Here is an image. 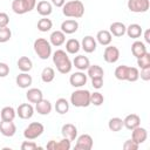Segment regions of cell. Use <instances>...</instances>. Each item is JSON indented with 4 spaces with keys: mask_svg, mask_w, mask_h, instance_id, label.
<instances>
[{
    "mask_svg": "<svg viewBox=\"0 0 150 150\" xmlns=\"http://www.w3.org/2000/svg\"><path fill=\"white\" fill-rule=\"evenodd\" d=\"M53 63L61 74H68L73 68V62L70 61L67 52L62 49H57L53 53Z\"/></svg>",
    "mask_w": 150,
    "mask_h": 150,
    "instance_id": "6da1fadb",
    "label": "cell"
},
{
    "mask_svg": "<svg viewBox=\"0 0 150 150\" xmlns=\"http://www.w3.org/2000/svg\"><path fill=\"white\" fill-rule=\"evenodd\" d=\"M62 13L67 18L80 19L84 14V5L80 0H70L62 6Z\"/></svg>",
    "mask_w": 150,
    "mask_h": 150,
    "instance_id": "7a4b0ae2",
    "label": "cell"
},
{
    "mask_svg": "<svg viewBox=\"0 0 150 150\" xmlns=\"http://www.w3.org/2000/svg\"><path fill=\"white\" fill-rule=\"evenodd\" d=\"M70 103L76 108H86L90 105V91L87 89H77L70 95Z\"/></svg>",
    "mask_w": 150,
    "mask_h": 150,
    "instance_id": "3957f363",
    "label": "cell"
},
{
    "mask_svg": "<svg viewBox=\"0 0 150 150\" xmlns=\"http://www.w3.org/2000/svg\"><path fill=\"white\" fill-rule=\"evenodd\" d=\"M34 52L41 60H47L52 55V45L43 38H38L34 41Z\"/></svg>",
    "mask_w": 150,
    "mask_h": 150,
    "instance_id": "277c9868",
    "label": "cell"
},
{
    "mask_svg": "<svg viewBox=\"0 0 150 150\" xmlns=\"http://www.w3.org/2000/svg\"><path fill=\"white\" fill-rule=\"evenodd\" d=\"M36 6V0H13L12 9L15 14H26L33 11Z\"/></svg>",
    "mask_w": 150,
    "mask_h": 150,
    "instance_id": "5b68a950",
    "label": "cell"
},
{
    "mask_svg": "<svg viewBox=\"0 0 150 150\" xmlns=\"http://www.w3.org/2000/svg\"><path fill=\"white\" fill-rule=\"evenodd\" d=\"M45 131V127L42 123L40 122H32L29 123L25 130H23V137L26 139H36L38 137H40Z\"/></svg>",
    "mask_w": 150,
    "mask_h": 150,
    "instance_id": "8992f818",
    "label": "cell"
},
{
    "mask_svg": "<svg viewBox=\"0 0 150 150\" xmlns=\"http://www.w3.org/2000/svg\"><path fill=\"white\" fill-rule=\"evenodd\" d=\"M128 9L132 13H145L150 7L149 0H128Z\"/></svg>",
    "mask_w": 150,
    "mask_h": 150,
    "instance_id": "52a82bcc",
    "label": "cell"
},
{
    "mask_svg": "<svg viewBox=\"0 0 150 150\" xmlns=\"http://www.w3.org/2000/svg\"><path fill=\"white\" fill-rule=\"evenodd\" d=\"M93 144H94L93 137L88 134H83L76 138L75 149L76 150H90L93 148Z\"/></svg>",
    "mask_w": 150,
    "mask_h": 150,
    "instance_id": "ba28073f",
    "label": "cell"
},
{
    "mask_svg": "<svg viewBox=\"0 0 150 150\" xmlns=\"http://www.w3.org/2000/svg\"><path fill=\"white\" fill-rule=\"evenodd\" d=\"M103 59L108 63H115L120 59V50L115 46H107L103 52Z\"/></svg>",
    "mask_w": 150,
    "mask_h": 150,
    "instance_id": "9c48e42d",
    "label": "cell"
},
{
    "mask_svg": "<svg viewBox=\"0 0 150 150\" xmlns=\"http://www.w3.org/2000/svg\"><path fill=\"white\" fill-rule=\"evenodd\" d=\"M87 79H88L87 74H84L83 71L79 70V71H75V73H73L70 75L69 83L75 88H81L87 83Z\"/></svg>",
    "mask_w": 150,
    "mask_h": 150,
    "instance_id": "30bf717a",
    "label": "cell"
},
{
    "mask_svg": "<svg viewBox=\"0 0 150 150\" xmlns=\"http://www.w3.org/2000/svg\"><path fill=\"white\" fill-rule=\"evenodd\" d=\"M70 141L68 139V138H62V139H60V141H54V139H52V141H49L48 143H47V145H46V148L48 149V150H69L70 149Z\"/></svg>",
    "mask_w": 150,
    "mask_h": 150,
    "instance_id": "8fae6325",
    "label": "cell"
},
{
    "mask_svg": "<svg viewBox=\"0 0 150 150\" xmlns=\"http://www.w3.org/2000/svg\"><path fill=\"white\" fill-rule=\"evenodd\" d=\"M16 115L21 120H29L34 115V108L30 103H22L16 108Z\"/></svg>",
    "mask_w": 150,
    "mask_h": 150,
    "instance_id": "7c38bea8",
    "label": "cell"
},
{
    "mask_svg": "<svg viewBox=\"0 0 150 150\" xmlns=\"http://www.w3.org/2000/svg\"><path fill=\"white\" fill-rule=\"evenodd\" d=\"M0 132L5 137H12L16 132V125L13 121H0Z\"/></svg>",
    "mask_w": 150,
    "mask_h": 150,
    "instance_id": "4fadbf2b",
    "label": "cell"
},
{
    "mask_svg": "<svg viewBox=\"0 0 150 150\" xmlns=\"http://www.w3.org/2000/svg\"><path fill=\"white\" fill-rule=\"evenodd\" d=\"M61 134L64 138H68L70 142L75 141L77 137V128L71 123H66L61 128Z\"/></svg>",
    "mask_w": 150,
    "mask_h": 150,
    "instance_id": "5bb4252c",
    "label": "cell"
},
{
    "mask_svg": "<svg viewBox=\"0 0 150 150\" xmlns=\"http://www.w3.org/2000/svg\"><path fill=\"white\" fill-rule=\"evenodd\" d=\"M131 131H132L131 132V138L136 143L142 144V143H144L146 141V138H148V131H146L145 128H142L141 125H138L135 129H132Z\"/></svg>",
    "mask_w": 150,
    "mask_h": 150,
    "instance_id": "9a60e30c",
    "label": "cell"
},
{
    "mask_svg": "<svg viewBox=\"0 0 150 150\" xmlns=\"http://www.w3.org/2000/svg\"><path fill=\"white\" fill-rule=\"evenodd\" d=\"M96 46H97V42H96V39L91 35H87L82 39L81 41V48L86 52V53H93L96 50Z\"/></svg>",
    "mask_w": 150,
    "mask_h": 150,
    "instance_id": "2e32d148",
    "label": "cell"
},
{
    "mask_svg": "<svg viewBox=\"0 0 150 150\" xmlns=\"http://www.w3.org/2000/svg\"><path fill=\"white\" fill-rule=\"evenodd\" d=\"M138 125H141V117L137 114H129L123 120V127L128 130H132Z\"/></svg>",
    "mask_w": 150,
    "mask_h": 150,
    "instance_id": "e0dca14e",
    "label": "cell"
},
{
    "mask_svg": "<svg viewBox=\"0 0 150 150\" xmlns=\"http://www.w3.org/2000/svg\"><path fill=\"white\" fill-rule=\"evenodd\" d=\"M15 82H16V86H18L19 88L26 89V88L30 87V84L33 83V77H32L28 73H23V71H21V73L16 76Z\"/></svg>",
    "mask_w": 150,
    "mask_h": 150,
    "instance_id": "ac0fdd59",
    "label": "cell"
},
{
    "mask_svg": "<svg viewBox=\"0 0 150 150\" xmlns=\"http://www.w3.org/2000/svg\"><path fill=\"white\" fill-rule=\"evenodd\" d=\"M79 29V22L75 19H67L61 23V30L64 34H73Z\"/></svg>",
    "mask_w": 150,
    "mask_h": 150,
    "instance_id": "d6986e66",
    "label": "cell"
},
{
    "mask_svg": "<svg viewBox=\"0 0 150 150\" xmlns=\"http://www.w3.org/2000/svg\"><path fill=\"white\" fill-rule=\"evenodd\" d=\"M49 42L54 47H60L66 42V34L60 30H54L49 36Z\"/></svg>",
    "mask_w": 150,
    "mask_h": 150,
    "instance_id": "ffe728a7",
    "label": "cell"
},
{
    "mask_svg": "<svg viewBox=\"0 0 150 150\" xmlns=\"http://www.w3.org/2000/svg\"><path fill=\"white\" fill-rule=\"evenodd\" d=\"M38 13L41 15V16H48L52 14L53 12V5L49 2V1H46V0H41L36 4L35 6Z\"/></svg>",
    "mask_w": 150,
    "mask_h": 150,
    "instance_id": "44dd1931",
    "label": "cell"
},
{
    "mask_svg": "<svg viewBox=\"0 0 150 150\" xmlns=\"http://www.w3.org/2000/svg\"><path fill=\"white\" fill-rule=\"evenodd\" d=\"M52 109H53V105H52L50 101H48V100L42 98L38 103H35V110L40 115H48V114H50Z\"/></svg>",
    "mask_w": 150,
    "mask_h": 150,
    "instance_id": "7402d4cb",
    "label": "cell"
},
{
    "mask_svg": "<svg viewBox=\"0 0 150 150\" xmlns=\"http://www.w3.org/2000/svg\"><path fill=\"white\" fill-rule=\"evenodd\" d=\"M125 29H127V26L123 23V22H120V21H116V22H112L109 27V32L111 35L116 36V38H121L125 34Z\"/></svg>",
    "mask_w": 150,
    "mask_h": 150,
    "instance_id": "603a6c76",
    "label": "cell"
},
{
    "mask_svg": "<svg viewBox=\"0 0 150 150\" xmlns=\"http://www.w3.org/2000/svg\"><path fill=\"white\" fill-rule=\"evenodd\" d=\"M73 64L75 66L76 69H79V70H81V71H84V70H87L88 67L90 66V61H89V59H88L87 56H84V55H77V56H75L74 60H73Z\"/></svg>",
    "mask_w": 150,
    "mask_h": 150,
    "instance_id": "cb8c5ba5",
    "label": "cell"
},
{
    "mask_svg": "<svg viewBox=\"0 0 150 150\" xmlns=\"http://www.w3.org/2000/svg\"><path fill=\"white\" fill-rule=\"evenodd\" d=\"M26 98L29 103H38L40 100L43 98V94L39 88H29L26 93Z\"/></svg>",
    "mask_w": 150,
    "mask_h": 150,
    "instance_id": "d4e9b609",
    "label": "cell"
},
{
    "mask_svg": "<svg viewBox=\"0 0 150 150\" xmlns=\"http://www.w3.org/2000/svg\"><path fill=\"white\" fill-rule=\"evenodd\" d=\"M96 41L102 45V46H109L111 43V40H112V35L110 34L109 30L107 29H102V30H98L97 34H96Z\"/></svg>",
    "mask_w": 150,
    "mask_h": 150,
    "instance_id": "484cf974",
    "label": "cell"
},
{
    "mask_svg": "<svg viewBox=\"0 0 150 150\" xmlns=\"http://www.w3.org/2000/svg\"><path fill=\"white\" fill-rule=\"evenodd\" d=\"M125 34L131 39H138L143 34V29L138 23H131L127 27Z\"/></svg>",
    "mask_w": 150,
    "mask_h": 150,
    "instance_id": "4316f807",
    "label": "cell"
},
{
    "mask_svg": "<svg viewBox=\"0 0 150 150\" xmlns=\"http://www.w3.org/2000/svg\"><path fill=\"white\" fill-rule=\"evenodd\" d=\"M16 64H18L19 70H21L23 73H28L33 68V62H32V60L28 56H21V57H19Z\"/></svg>",
    "mask_w": 150,
    "mask_h": 150,
    "instance_id": "83f0119b",
    "label": "cell"
},
{
    "mask_svg": "<svg viewBox=\"0 0 150 150\" xmlns=\"http://www.w3.org/2000/svg\"><path fill=\"white\" fill-rule=\"evenodd\" d=\"M148 50H146V46H145V43L144 42H142V41H135L132 45H131V53H132V55L137 59V57H139V56H142L144 53H146Z\"/></svg>",
    "mask_w": 150,
    "mask_h": 150,
    "instance_id": "f1b7e54d",
    "label": "cell"
},
{
    "mask_svg": "<svg viewBox=\"0 0 150 150\" xmlns=\"http://www.w3.org/2000/svg\"><path fill=\"white\" fill-rule=\"evenodd\" d=\"M16 116V110L13 108V107H4L0 111V117L2 121H14Z\"/></svg>",
    "mask_w": 150,
    "mask_h": 150,
    "instance_id": "f546056e",
    "label": "cell"
},
{
    "mask_svg": "<svg viewBox=\"0 0 150 150\" xmlns=\"http://www.w3.org/2000/svg\"><path fill=\"white\" fill-rule=\"evenodd\" d=\"M54 108H55L56 112H59L60 115H64V114L68 112V110H69V102H68L66 98L60 97V98L56 100Z\"/></svg>",
    "mask_w": 150,
    "mask_h": 150,
    "instance_id": "4dcf8cb0",
    "label": "cell"
},
{
    "mask_svg": "<svg viewBox=\"0 0 150 150\" xmlns=\"http://www.w3.org/2000/svg\"><path fill=\"white\" fill-rule=\"evenodd\" d=\"M104 75V71H103V68L98 64H90L87 69V76H89L90 79H94V77H103Z\"/></svg>",
    "mask_w": 150,
    "mask_h": 150,
    "instance_id": "1f68e13d",
    "label": "cell"
},
{
    "mask_svg": "<svg viewBox=\"0 0 150 150\" xmlns=\"http://www.w3.org/2000/svg\"><path fill=\"white\" fill-rule=\"evenodd\" d=\"M80 48H81V43L76 39H69L66 42V52L69 53V54H76V53H79Z\"/></svg>",
    "mask_w": 150,
    "mask_h": 150,
    "instance_id": "d6a6232c",
    "label": "cell"
},
{
    "mask_svg": "<svg viewBox=\"0 0 150 150\" xmlns=\"http://www.w3.org/2000/svg\"><path fill=\"white\" fill-rule=\"evenodd\" d=\"M55 79V70L52 67H45L41 71V80L45 83H50Z\"/></svg>",
    "mask_w": 150,
    "mask_h": 150,
    "instance_id": "836d02e7",
    "label": "cell"
},
{
    "mask_svg": "<svg viewBox=\"0 0 150 150\" xmlns=\"http://www.w3.org/2000/svg\"><path fill=\"white\" fill-rule=\"evenodd\" d=\"M53 27V21L50 19H47V16H42L39 21H38V29L42 33L45 32H49Z\"/></svg>",
    "mask_w": 150,
    "mask_h": 150,
    "instance_id": "e575fe53",
    "label": "cell"
},
{
    "mask_svg": "<svg viewBox=\"0 0 150 150\" xmlns=\"http://www.w3.org/2000/svg\"><path fill=\"white\" fill-rule=\"evenodd\" d=\"M108 128L111 131H114V132L122 130V128H123V120L120 118V117H112V118H110L109 122H108Z\"/></svg>",
    "mask_w": 150,
    "mask_h": 150,
    "instance_id": "d590c367",
    "label": "cell"
},
{
    "mask_svg": "<svg viewBox=\"0 0 150 150\" xmlns=\"http://www.w3.org/2000/svg\"><path fill=\"white\" fill-rule=\"evenodd\" d=\"M128 70H129V66H125V64L118 66L115 69V77L117 80H120V81H127Z\"/></svg>",
    "mask_w": 150,
    "mask_h": 150,
    "instance_id": "8d00e7d4",
    "label": "cell"
},
{
    "mask_svg": "<svg viewBox=\"0 0 150 150\" xmlns=\"http://www.w3.org/2000/svg\"><path fill=\"white\" fill-rule=\"evenodd\" d=\"M104 102V96L100 93V91H95V93H90V104L100 107L102 103Z\"/></svg>",
    "mask_w": 150,
    "mask_h": 150,
    "instance_id": "74e56055",
    "label": "cell"
},
{
    "mask_svg": "<svg viewBox=\"0 0 150 150\" xmlns=\"http://www.w3.org/2000/svg\"><path fill=\"white\" fill-rule=\"evenodd\" d=\"M137 66L142 69V68H146L150 67V53L146 52L144 53L142 56L137 57Z\"/></svg>",
    "mask_w": 150,
    "mask_h": 150,
    "instance_id": "f35d334b",
    "label": "cell"
},
{
    "mask_svg": "<svg viewBox=\"0 0 150 150\" xmlns=\"http://www.w3.org/2000/svg\"><path fill=\"white\" fill-rule=\"evenodd\" d=\"M12 38V30L7 27H0V43H5L9 41Z\"/></svg>",
    "mask_w": 150,
    "mask_h": 150,
    "instance_id": "ab89813d",
    "label": "cell"
},
{
    "mask_svg": "<svg viewBox=\"0 0 150 150\" xmlns=\"http://www.w3.org/2000/svg\"><path fill=\"white\" fill-rule=\"evenodd\" d=\"M138 79H139V70H138V68H136V67H129L127 81H129V82H136Z\"/></svg>",
    "mask_w": 150,
    "mask_h": 150,
    "instance_id": "60d3db41",
    "label": "cell"
},
{
    "mask_svg": "<svg viewBox=\"0 0 150 150\" xmlns=\"http://www.w3.org/2000/svg\"><path fill=\"white\" fill-rule=\"evenodd\" d=\"M35 149H42V146H39L34 141L28 139L23 141L21 144V150H35Z\"/></svg>",
    "mask_w": 150,
    "mask_h": 150,
    "instance_id": "b9f144b4",
    "label": "cell"
},
{
    "mask_svg": "<svg viewBox=\"0 0 150 150\" xmlns=\"http://www.w3.org/2000/svg\"><path fill=\"white\" fill-rule=\"evenodd\" d=\"M138 148H139V144L136 143L132 138L127 139V141L124 142V144H123V149H124V150H137Z\"/></svg>",
    "mask_w": 150,
    "mask_h": 150,
    "instance_id": "7bdbcfd3",
    "label": "cell"
},
{
    "mask_svg": "<svg viewBox=\"0 0 150 150\" xmlns=\"http://www.w3.org/2000/svg\"><path fill=\"white\" fill-rule=\"evenodd\" d=\"M9 23V16L5 12H0V27H7Z\"/></svg>",
    "mask_w": 150,
    "mask_h": 150,
    "instance_id": "ee69618b",
    "label": "cell"
},
{
    "mask_svg": "<svg viewBox=\"0 0 150 150\" xmlns=\"http://www.w3.org/2000/svg\"><path fill=\"white\" fill-rule=\"evenodd\" d=\"M139 77H141L143 81H149V80H150V67L142 68L141 71H139Z\"/></svg>",
    "mask_w": 150,
    "mask_h": 150,
    "instance_id": "f6af8a7d",
    "label": "cell"
},
{
    "mask_svg": "<svg viewBox=\"0 0 150 150\" xmlns=\"http://www.w3.org/2000/svg\"><path fill=\"white\" fill-rule=\"evenodd\" d=\"M9 74V66L5 62H0V77H6Z\"/></svg>",
    "mask_w": 150,
    "mask_h": 150,
    "instance_id": "bcb514c9",
    "label": "cell"
},
{
    "mask_svg": "<svg viewBox=\"0 0 150 150\" xmlns=\"http://www.w3.org/2000/svg\"><path fill=\"white\" fill-rule=\"evenodd\" d=\"M91 86L95 89H101L103 87V77H94V79H91Z\"/></svg>",
    "mask_w": 150,
    "mask_h": 150,
    "instance_id": "7dc6e473",
    "label": "cell"
},
{
    "mask_svg": "<svg viewBox=\"0 0 150 150\" xmlns=\"http://www.w3.org/2000/svg\"><path fill=\"white\" fill-rule=\"evenodd\" d=\"M66 0H50V4L54 5L55 7H62L64 5Z\"/></svg>",
    "mask_w": 150,
    "mask_h": 150,
    "instance_id": "c3c4849f",
    "label": "cell"
},
{
    "mask_svg": "<svg viewBox=\"0 0 150 150\" xmlns=\"http://www.w3.org/2000/svg\"><path fill=\"white\" fill-rule=\"evenodd\" d=\"M144 40L146 43H150V29H146L144 32Z\"/></svg>",
    "mask_w": 150,
    "mask_h": 150,
    "instance_id": "681fc988",
    "label": "cell"
}]
</instances>
